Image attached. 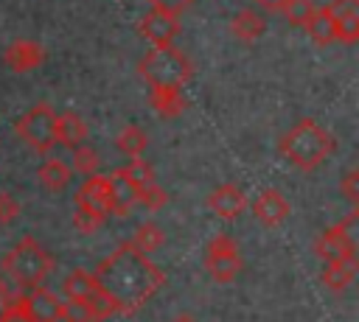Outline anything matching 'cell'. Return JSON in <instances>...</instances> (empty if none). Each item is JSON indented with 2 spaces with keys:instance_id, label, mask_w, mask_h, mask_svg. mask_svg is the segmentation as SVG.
<instances>
[{
  "instance_id": "obj_15",
  "label": "cell",
  "mask_w": 359,
  "mask_h": 322,
  "mask_svg": "<svg viewBox=\"0 0 359 322\" xmlns=\"http://www.w3.org/2000/svg\"><path fill=\"white\" fill-rule=\"evenodd\" d=\"M356 269H359V263H356V255H348V258H337V260H328V263H323L320 280H323V286H325V288H331V291H342V288H348V286L353 283V277H356Z\"/></svg>"
},
{
  "instance_id": "obj_28",
  "label": "cell",
  "mask_w": 359,
  "mask_h": 322,
  "mask_svg": "<svg viewBox=\"0 0 359 322\" xmlns=\"http://www.w3.org/2000/svg\"><path fill=\"white\" fill-rule=\"evenodd\" d=\"M334 22H337V42H342V45L359 42V14H348Z\"/></svg>"
},
{
  "instance_id": "obj_29",
  "label": "cell",
  "mask_w": 359,
  "mask_h": 322,
  "mask_svg": "<svg viewBox=\"0 0 359 322\" xmlns=\"http://www.w3.org/2000/svg\"><path fill=\"white\" fill-rule=\"evenodd\" d=\"M137 202L146 204V210H160V207L168 202V196H165V190H163L157 182H151V185H143V188L137 190Z\"/></svg>"
},
{
  "instance_id": "obj_1",
  "label": "cell",
  "mask_w": 359,
  "mask_h": 322,
  "mask_svg": "<svg viewBox=\"0 0 359 322\" xmlns=\"http://www.w3.org/2000/svg\"><path fill=\"white\" fill-rule=\"evenodd\" d=\"M95 283L101 291H107L115 305L118 314H135L140 311L154 291L163 288L165 274L157 263H151V258L146 252H140L132 241L115 246L93 272Z\"/></svg>"
},
{
  "instance_id": "obj_31",
  "label": "cell",
  "mask_w": 359,
  "mask_h": 322,
  "mask_svg": "<svg viewBox=\"0 0 359 322\" xmlns=\"http://www.w3.org/2000/svg\"><path fill=\"white\" fill-rule=\"evenodd\" d=\"M0 322H34V319L28 316V311L22 308V291H20L8 305L0 308Z\"/></svg>"
},
{
  "instance_id": "obj_16",
  "label": "cell",
  "mask_w": 359,
  "mask_h": 322,
  "mask_svg": "<svg viewBox=\"0 0 359 322\" xmlns=\"http://www.w3.org/2000/svg\"><path fill=\"white\" fill-rule=\"evenodd\" d=\"M95 288H98V283H95L93 272L73 269V272L62 280V300H65V302H73V305H84Z\"/></svg>"
},
{
  "instance_id": "obj_4",
  "label": "cell",
  "mask_w": 359,
  "mask_h": 322,
  "mask_svg": "<svg viewBox=\"0 0 359 322\" xmlns=\"http://www.w3.org/2000/svg\"><path fill=\"white\" fill-rule=\"evenodd\" d=\"M137 73L143 76V81L151 87H171V90H182L191 78H194V64L191 59L174 48V45H165V48H151L140 56L137 62Z\"/></svg>"
},
{
  "instance_id": "obj_17",
  "label": "cell",
  "mask_w": 359,
  "mask_h": 322,
  "mask_svg": "<svg viewBox=\"0 0 359 322\" xmlns=\"http://www.w3.org/2000/svg\"><path fill=\"white\" fill-rule=\"evenodd\" d=\"M53 132H56V146H65L70 151L76 146H81L84 137H87V126H84V120L76 112H59Z\"/></svg>"
},
{
  "instance_id": "obj_20",
  "label": "cell",
  "mask_w": 359,
  "mask_h": 322,
  "mask_svg": "<svg viewBox=\"0 0 359 322\" xmlns=\"http://www.w3.org/2000/svg\"><path fill=\"white\" fill-rule=\"evenodd\" d=\"M149 104L163 118H177L188 106L182 90H171V87H151L149 90Z\"/></svg>"
},
{
  "instance_id": "obj_7",
  "label": "cell",
  "mask_w": 359,
  "mask_h": 322,
  "mask_svg": "<svg viewBox=\"0 0 359 322\" xmlns=\"http://www.w3.org/2000/svg\"><path fill=\"white\" fill-rule=\"evenodd\" d=\"M356 216H359V210L353 207V213H351L342 224H334V227H328V230H323V232L317 235V241H314V255H317L323 263L337 260V258L356 255V244H353V238H351V232H348V224H353Z\"/></svg>"
},
{
  "instance_id": "obj_30",
  "label": "cell",
  "mask_w": 359,
  "mask_h": 322,
  "mask_svg": "<svg viewBox=\"0 0 359 322\" xmlns=\"http://www.w3.org/2000/svg\"><path fill=\"white\" fill-rule=\"evenodd\" d=\"M339 190H342V196H345L353 207L359 204V165H351V168L345 171L342 182H339Z\"/></svg>"
},
{
  "instance_id": "obj_32",
  "label": "cell",
  "mask_w": 359,
  "mask_h": 322,
  "mask_svg": "<svg viewBox=\"0 0 359 322\" xmlns=\"http://www.w3.org/2000/svg\"><path fill=\"white\" fill-rule=\"evenodd\" d=\"M20 216V202L11 193H0V224H11Z\"/></svg>"
},
{
  "instance_id": "obj_19",
  "label": "cell",
  "mask_w": 359,
  "mask_h": 322,
  "mask_svg": "<svg viewBox=\"0 0 359 322\" xmlns=\"http://www.w3.org/2000/svg\"><path fill=\"white\" fill-rule=\"evenodd\" d=\"M36 179H39V185L42 188H48V190H62V188H67L70 185V179H73V168L65 162V160H59V157H48L39 168H36Z\"/></svg>"
},
{
  "instance_id": "obj_34",
  "label": "cell",
  "mask_w": 359,
  "mask_h": 322,
  "mask_svg": "<svg viewBox=\"0 0 359 322\" xmlns=\"http://www.w3.org/2000/svg\"><path fill=\"white\" fill-rule=\"evenodd\" d=\"M151 3V8H163V11H171V14H182L194 0H149Z\"/></svg>"
},
{
  "instance_id": "obj_26",
  "label": "cell",
  "mask_w": 359,
  "mask_h": 322,
  "mask_svg": "<svg viewBox=\"0 0 359 322\" xmlns=\"http://www.w3.org/2000/svg\"><path fill=\"white\" fill-rule=\"evenodd\" d=\"M280 14L292 22V25H306L309 20H311V14H314V3L311 0H286L283 3V8H280Z\"/></svg>"
},
{
  "instance_id": "obj_36",
  "label": "cell",
  "mask_w": 359,
  "mask_h": 322,
  "mask_svg": "<svg viewBox=\"0 0 359 322\" xmlns=\"http://www.w3.org/2000/svg\"><path fill=\"white\" fill-rule=\"evenodd\" d=\"M255 3H258L264 11L275 14V11H280V8H283V3H286V0H255Z\"/></svg>"
},
{
  "instance_id": "obj_23",
  "label": "cell",
  "mask_w": 359,
  "mask_h": 322,
  "mask_svg": "<svg viewBox=\"0 0 359 322\" xmlns=\"http://www.w3.org/2000/svg\"><path fill=\"white\" fill-rule=\"evenodd\" d=\"M121 171L126 174V179L140 190L143 185H151V182H157L154 179V171H151V165L143 160V157H132L126 165H121Z\"/></svg>"
},
{
  "instance_id": "obj_33",
  "label": "cell",
  "mask_w": 359,
  "mask_h": 322,
  "mask_svg": "<svg viewBox=\"0 0 359 322\" xmlns=\"http://www.w3.org/2000/svg\"><path fill=\"white\" fill-rule=\"evenodd\" d=\"M325 8L331 11L334 20H339V17H348V14H359V0H331Z\"/></svg>"
},
{
  "instance_id": "obj_2",
  "label": "cell",
  "mask_w": 359,
  "mask_h": 322,
  "mask_svg": "<svg viewBox=\"0 0 359 322\" xmlns=\"http://www.w3.org/2000/svg\"><path fill=\"white\" fill-rule=\"evenodd\" d=\"M334 148H337L334 134L323 129L314 118H300L289 132H283L278 143L280 157L300 171H314L334 154Z\"/></svg>"
},
{
  "instance_id": "obj_18",
  "label": "cell",
  "mask_w": 359,
  "mask_h": 322,
  "mask_svg": "<svg viewBox=\"0 0 359 322\" xmlns=\"http://www.w3.org/2000/svg\"><path fill=\"white\" fill-rule=\"evenodd\" d=\"M230 31H233V36L241 39V42H255V39L266 31V20H264L255 8H241V11L233 14Z\"/></svg>"
},
{
  "instance_id": "obj_3",
  "label": "cell",
  "mask_w": 359,
  "mask_h": 322,
  "mask_svg": "<svg viewBox=\"0 0 359 322\" xmlns=\"http://www.w3.org/2000/svg\"><path fill=\"white\" fill-rule=\"evenodd\" d=\"M56 260L53 255L34 238V235H22L3 258L0 272L8 277V283L17 291H31L36 286L45 283V277L53 272Z\"/></svg>"
},
{
  "instance_id": "obj_5",
  "label": "cell",
  "mask_w": 359,
  "mask_h": 322,
  "mask_svg": "<svg viewBox=\"0 0 359 322\" xmlns=\"http://www.w3.org/2000/svg\"><path fill=\"white\" fill-rule=\"evenodd\" d=\"M56 112L50 104H34L17 123H14V132L22 143H28L34 151L39 154H48L53 146H56Z\"/></svg>"
},
{
  "instance_id": "obj_10",
  "label": "cell",
  "mask_w": 359,
  "mask_h": 322,
  "mask_svg": "<svg viewBox=\"0 0 359 322\" xmlns=\"http://www.w3.org/2000/svg\"><path fill=\"white\" fill-rule=\"evenodd\" d=\"M76 207L109 216V179L107 174H90L76 190Z\"/></svg>"
},
{
  "instance_id": "obj_22",
  "label": "cell",
  "mask_w": 359,
  "mask_h": 322,
  "mask_svg": "<svg viewBox=\"0 0 359 322\" xmlns=\"http://www.w3.org/2000/svg\"><path fill=\"white\" fill-rule=\"evenodd\" d=\"M115 146H118V151L126 154L129 160H132V157H143V151L149 148V134H146L137 123H129V126H123V129L118 132Z\"/></svg>"
},
{
  "instance_id": "obj_21",
  "label": "cell",
  "mask_w": 359,
  "mask_h": 322,
  "mask_svg": "<svg viewBox=\"0 0 359 322\" xmlns=\"http://www.w3.org/2000/svg\"><path fill=\"white\" fill-rule=\"evenodd\" d=\"M306 28V34L317 42V45H331V42H337V22H334V17H331V11L323 6V8H314V14H311V20L303 25Z\"/></svg>"
},
{
  "instance_id": "obj_8",
  "label": "cell",
  "mask_w": 359,
  "mask_h": 322,
  "mask_svg": "<svg viewBox=\"0 0 359 322\" xmlns=\"http://www.w3.org/2000/svg\"><path fill=\"white\" fill-rule=\"evenodd\" d=\"M137 31L151 48H165V45H174V39L180 34V17L171 11H163V8H149L140 17Z\"/></svg>"
},
{
  "instance_id": "obj_25",
  "label": "cell",
  "mask_w": 359,
  "mask_h": 322,
  "mask_svg": "<svg viewBox=\"0 0 359 322\" xmlns=\"http://www.w3.org/2000/svg\"><path fill=\"white\" fill-rule=\"evenodd\" d=\"M73 171H79L84 176L98 171V151L90 143H81V146L73 148Z\"/></svg>"
},
{
  "instance_id": "obj_37",
  "label": "cell",
  "mask_w": 359,
  "mask_h": 322,
  "mask_svg": "<svg viewBox=\"0 0 359 322\" xmlns=\"http://www.w3.org/2000/svg\"><path fill=\"white\" fill-rule=\"evenodd\" d=\"M171 322H196V319H194L191 314H177V316H174Z\"/></svg>"
},
{
  "instance_id": "obj_24",
  "label": "cell",
  "mask_w": 359,
  "mask_h": 322,
  "mask_svg": "<svg viewBox=\"0 0 359 322\" xmlns=\"http://www.w3.org/2000/svg\"><path fill=\"white\" fill-rule=\"evenodd\" d=\"M163 241H165V235H163V230L157 227V224H151V221H146V224H140L137 227V232H135V238H132V244L140 249V252H154L157 246H163Z\"/></svg>"
},
{
  "instance_id": "obj_27",
  "label": "cell",
  "mask_w": 359,
  "mask_h": 322,
  "mask_svg": "<svg viewBox=\"0 0 359 322\" xmlns=\"http://www.w3.org/2000/svg\"><path fill=\"white\" fill-rule=\"evenodd\" d=\"M107 221V216H101V213H93V210H84V207H76L73 210V227L79 230V232H84V235H90V232H95V230H101V224Z\"/></svg>"
},
{
  "instance_id": "obj_11",
  "label": "cell",
  "mask_w": 359,
  "mask_h": 322,
  "mask_svg": "<svg viewBox=\"0 0 359 322\" xmlns=\"http://www.w3.org/2000/svg\"><path fill=\"white\" fill-rule=\"evenodd\" d=\"M62 305H65L62 297H56L45 286H36L31 291H22V308L28 311V316L34 322H59Z\"/></svg>"
},
{
  "instance_id": "obj_35",
  "label": "cell",
  "mask_w": 359,
  "mask_h": 322,
  "mask_svg": "<svg viewBox=\"0 0 359 322\" xmlns=\"http://www.w3.org/2000/svg\"><path fill=\"white\" fill-rule=\"evenodd\" d=\"M17 294H20V291H17V288L8 283V277L0 272V308H3V305H8V302L17 297Z\"/></svg>"
},
{
  "instance_id": "obj_9",
  "label": "cell",
  "mask_w": 359,
  "mask_h": 322,
  "mask_svg": "<svg viewBox=\"0 0 359 322\" xmlns=\"http://www.w3.org/2000/svg\"><path fill=\"white\" fill-rule=\"evenodd\" d=\"M45 45H39L36 39H14L6 50H3V62L8 70L14 73H31L36 67L45 64Z\"/></svg>"
},
{
  "instance_id": "obj_12",
  "label": "cell",
  "mask_w": 359,
  "mask_h": 322,
  "mask_svg": "<svg viewBox=\"0 0 359 322\" xmlns=\"http://www.w3.org/2000/svg\"><path fill=\"white\" fill-rule=\"evenodd\" d=\"M250 210H252V216H255L264 227H278V224L289 216V202L283 199L280 190L264 188V190L250 202Z\"/></svg>"
},
{
  "instance_id": "obj_14",
  "label": "cell",
  "mask_w": 359,
  "mask_h": 322,
  "mask_svg": "<svg viewBox=\"0 0 359 322\" xmlns=\"http://www.w3.org/2000/svg\"><path fill=\"white\" fill-rule=\"evenodd\" d=\"M107 179H109V216H118V218L129 216L132 207L137 204V188L126 179L121 168H115Z\"/></svg>"
},
{
  "instance_id": "obj_13",
  "label": "cell",
  "mask_w": 359,
  "mask_h": 322,
  "mask_svg": "<svg viewBox=\"0 0 359 322\" xmlns=\"http://www.w3.org/2000/svg\"><path fill=\"white\" fill-rule=\"evenodd\" d=\"M208 207L213 210V216H219V218H224V221H233V218H238V216L244 213L247 196H244L233 182H224V185H219V188L210 190Z\"/></svg>"
},
{
  "instance_id": "obj_6",
  "label": "cell",
  "mask_w": 359,
  "mask_h": 322,
  "mask_svg": "<svg viewBox=\"0 0 359 322\" xmlns=\"http://www.w3.org/2000/svg\"><path fill=\"white\" fill-rule=\"evenodd\" d=\"M205 269L216 283H233L241 272V255L230 235L219 232L205 246Z\"/></svg>"
}]
</instances>
